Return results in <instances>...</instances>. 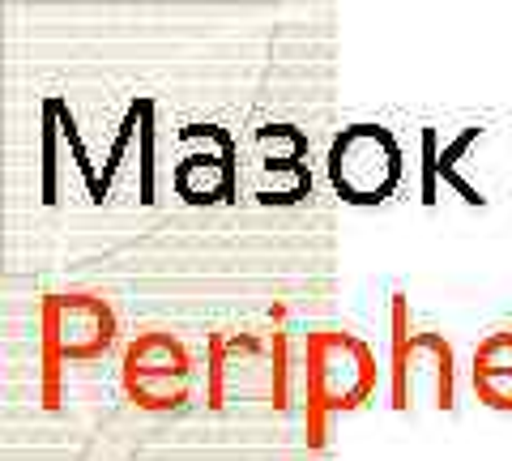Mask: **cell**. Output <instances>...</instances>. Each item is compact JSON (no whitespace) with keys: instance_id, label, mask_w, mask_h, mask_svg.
Wrapping results in <instances>:
<instances>
[{"instance_id":"6da1fadb","label":"cell","mask_w":512,"mask_h":461,"mask_svg":"<svg viewBox=\"0 0 512 461\" xmlns=\"http://www.w3.org/2000/svg\"><path fill=\"white\" fill-rule=\"evenodd\" d=\"M329 180L346 201L376 205L402 180V150H397V141L384 129H376V124H355V129H346L333 141Z\"/></svg>"},{"instance_id":"7a4b0ae2","label":"cell","mask_w":512,"mask_h":461,"mask_svg":"<svg viewBox=\"0 0 512 461\" xmlns=\"http://www.w3.org/2000/svg\"><path fill=\"white\" fill-rule=\"evenodd\" d=\"M124 385L141 406L163 410L175 406L188 389V355L184 346L167 333H146L141 342L128 346L124 359Z\"/></svg>"},{"instance_id":"3957f363","label":"cell","mask_w":512,"mask_h":461,"mask_svg":"<svg viewBox=\"0 0 512 461\" xmlns=\"http://www.w3.org/2000/svg\"><path fill=\"white\" fill-rule=\"evenodd\" d=\"M474 389L487 406L512 410V333H495L474 351Z\"/></svg>"}]
</instances>
